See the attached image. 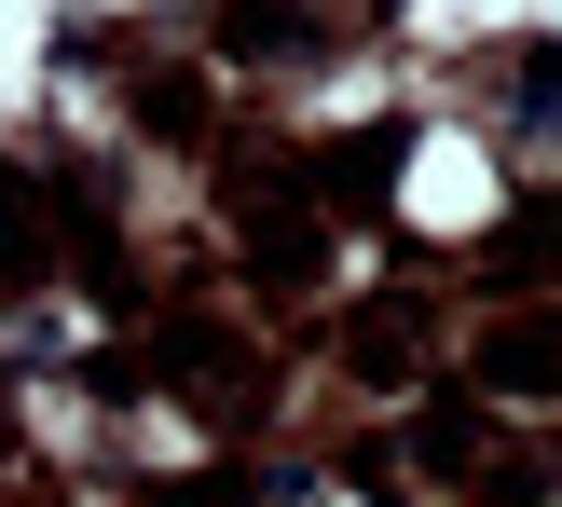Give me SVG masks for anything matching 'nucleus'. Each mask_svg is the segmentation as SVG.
<instances>
[{"label": "nucleus", "mask_w": 562, "mask_h": 507, "mask_svg": "<svg viewBox=\"0 0 562 507\" xmlns=\"http://www.w3.org/2000/svg\"><path fill=\"white\" fill-rule=\"evenodd\" d=\"M439 27H508V14H549V0H426Z\"/></svg>", "instance_id": "3"}, {"label": "nucleus", "mask_w": 562, "mask_h": 507, "mask_svg": "<svg viewBox=\"0 0 562 507\" xmlns=\"http://www.w3.org/2000/svg\"><path fill=\"white\" fill-rule=\"evenodd\" d=\"M398 192H412V219H426V234H481V219H494V165H481V137H426Z\"/></svg>", "instance_id": "1"}, {"label": "nucleus", "mask_w": 562, "mask_h": 507, "mask_svg": "<svg viewBox=\"0 0 562 507\" xmlns=\"http://www.w3.org/2000/svg\"><path fill=\"white\" fill-rule=\"evenodd\" d=\"M27 27H42V0H0V110L27 97V55H42V42H27Z\"/></svg>", "instance_id": "2"}]
</instances>
